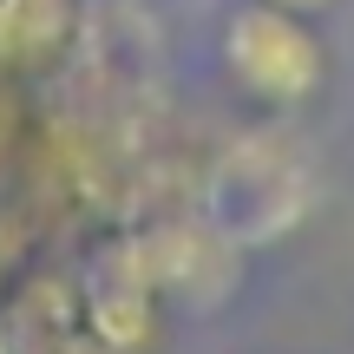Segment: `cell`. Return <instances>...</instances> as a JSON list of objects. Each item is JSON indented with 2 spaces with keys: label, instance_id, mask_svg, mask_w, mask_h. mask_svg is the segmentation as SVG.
I'll return each instance as SVG.
<instances>
[{
  "label": "cell",
  "instance_id": "1",
  "mask_svg": "<svg viewBox=\"0 0 354 354\" xmlns=\"http://www.w3.org/2000/svg\"><path fill=\"white\" fill-rule=\"evenodd\" d=\"M223 73L263 112H295L328 86V46L289 0H243L223 20Z\"/></svg>",
  "mask_w": 354,
  "mask_h": 354
},
{
  "label": "cell",
  "instance_id": "2",
  "mask_svg": "<svg viewBox=\"0 0 354 354\" xmlns=\"http://www.w3.org/2000/svg\"><path fill=\"white\" fill-rule=\"evenodd\" d=\"M0 354H13V335H7V328H0Z\"/></svg>",
  "mask_w": 354,
  "mask_h": 354
}]
</instances>
